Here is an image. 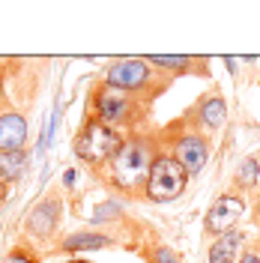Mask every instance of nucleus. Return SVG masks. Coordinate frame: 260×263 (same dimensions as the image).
<instances>
[{
  "instance_id": "obj_1",
  "label": "nucleus",
  "mask_w": 260,
  "mask_h": 263,
  "mask_svg": "<svg viewBox=\"0 0 260 263\" xmlns=\"http://www.w3.org/2000/svg\"><path fill=\"white\" fill-rule=\"evenodd\" d=\"M159 149L150 147V141L141 138V135H132V138H123L120 149L114 153V159L105 164L108 167V180L114 189L126 192V195H138L146 189V177H150V164H153V156Z\"/></svg>"
},
{
  "instance_id": "obj_2",
  "label": "nucleus",
  "mask_w": 260,
  "mask_h": 263,
  "mask_svg": "<svg viewBox=\"0 0 260 263\" xmlns=\"http://www.w3.org/2000/svg\"><path fill=\"white\" fill-rule=\"evenodd\" d=\"M102 81L117 87V90H126V93H132V96H138V99L141 96L156 99L159 93L168 90L171 75L159 72L146 57H120L114 63H108Z\"/></svg>"
},
{
  "instance_id": "obj_3",
  "label": "nucleus",
  "mask_w": 260,
  "mask_h": 263,
  "mask_svg": "<svg viewBox=\"0 0 260 263\" xmlns=\"http://www.w3.org/2000/svg\"><path fill=\"white\" fill-rule=\"evenodd\" d=\"M90 105H93V117H96L102 126L108 129H132L138 120H144L146 114V102H141L138 96H132L126 90H117L111 84H99L90 96Z\"/></svg>"
},
{
  "instance_id": "obj_4",
  "label": "nucleus",
  "mask_w": 260,
  "mask_h": 263,
  "mask_svg": "<svg viewBox=\"0 0 260 263\" xmlns=\"http://www.w3.org/2000/svg\"><path fill=\"white\" fill-rule=\"evenodd\" d=\"M123 144V135L108 126H102L96 117H87L84 126L78 129L75 141H72V149L81 162L93 164V167H105V164L114 159V153Z\"/></svg>"
},
{
  "instance_id": "obj_5",
  "label": "nucleus",
  "mask_w": 260,
  "mask_h": 263,
  "mask_svg": "<svg viewBox=\"0 0 260 263\" xmlns=\"http://www.w3.org/2000/svg\"><path fill=\"white\" fill-rule=\"evenodd\" d=\"M189 180H192V177L182 171V164H179L171 153L159 149V153L153 156V164H150V177H146L144 195L150 197L153 203H171V200H177V197L185 192Z\"/></svg>"
},
{
  "instance_id": "obj_6",
  "label": "nucleus",
  "mask_w": 260,
  "mask_h": 263,
  "mask_svg": "<svg viewBox=\"0 0 260 263\" xmlns=\"http://www.w3.org/2000/svg\"><path fill=\"white\" fill-rule=\"evenodd\" d=\"M171 156L182 164V171L189 177H197L203 171L207 159H210V141H207L203 132H197L189 123V129H179L171 135Z\"/></svg>"
},
{
  "instance_id": "obj_7",
  "label": "nucleus",
  "mask_w": 260,
  "mask_h": 263,
  "mask_svg": "<svg viewBox=\"0 0 260 263\" xmlns=\"http://www.w3.org/2000/svg\"><path fill=\"white\" fill-rule=\"evenodd\" d=\"M245 213V200L239 195H218L215 200L210 203V210L203 215V230L207 236H225L230 230H236V221L243 218Z\"/></svg>"
},
{
  "instance_id": "obj_8",
  "label": "nucleus",
  "mask_w": 260,
  "mask_h": 263,
  "mask_svg": "<svg viewBox=\"0 0 260 263\" xmlns=\"http://www.w3.org/2000/svg\"><path fill=\"white\" fill-rule=\"evenodd\" d=\"M189 117V123L195 126L197 132H218L225 126V120H228V105H225V96L218 93V90H212L207 96H200L195 102V108H192V114Z\"/></svg>"
},
{
  "instance_id": "obj_9",
  "label": "nucleus",
  "mask_w": 260,
  "mask_h": 263,
  "mask_svg": "<svg viewBox=\"0 0 260 263\" xmlns=\"http://www.w3.org/2000/svg\"><path fill=\"white\" fill-rule=\"evenodd\" d=\"M150 63L164 75H200L210 78V60L207 57H185V54H150Z\"/></svg>"
},
{
  "instance_id": "obj_10",
  "label": "nucleus",
  "mask_w": 260,
  "mask_h": 263,
  "mask_svg": "<svg viewBox=\"0 0 260 263\" xmlns=\"http://www.w3.org/2000/svg\"><path fill=\"white\" fill-rule=\"evenodd\" d=\"M60 210H63V203H60L57 195L42 197L33 206L30 218H27V233L30 236H51L54 228H57V221H60Z\"/></svg>"
},
{
  "instance_id": "obj_11",
  "label": "nucleus",
  "mask_w": 260,
  "mask_h": 263,
  "mask_svg": "<svg viewBox=\"0 0 260 263\" xmlns=\"http://www.w3.org/2000/svg\"><path fill=\"white\" fill-rule=\"evenodd\" d=\"M27 144V120L15 111L0 114V153H21Z\"/></svg>"
},
{
  "instance_id": "obj_12",
  "label": "nucleus",
  "mask_w": 260,
  "mask_h": 263,
  "mask_svg": "<svg viewBox=\"0 0 260 263\" xmlns=\"http://www.w3.org/2000/svg\"><path fill=\"white\" fill-rule=\"evenodd\" d=\"M243 242H245V233H239V230H230V233H225V236L212 239L210 263H236Z\"/></svg>"
},
{
  "instance_id": "obj_13",
  "label": "nucleus",
  "mask_w": 260,
  "mask_h": 263,
  "mask_svg": "<svg viewBox=\"0 0 260 263\" xmlns=\"http://www.w3.org/2000/svg\"><path fill=\"white\" fill-rule=\"evenodd\" d=\"M111 239L105 233H72L63 239V251H96V248H108Z\"/></svg>"
},
{
  "instance_id": "obj_14",
  "label": "nucleus",
  "mask_w": 260,
  "mask_h": 263,
  "mask_svg": "<svg viewBox=\"0 0 260 263\" xmlns=\"http://www.w3.org/2000/svg\"><path fill=\"white\" fill-rule=\"evenodd\" d=\"M24 164H27V153H0V177L6 180H15L24 174Z\"/></svg>"
},
{
  "instance_id": "obj_15",
  "label": "nucleus",
  "mask_w": 260,
  "mask_h": 263,
  "mask_svg": "<svg viewBox=\"0 0 260 263\" xmlns=\"http://www.w3.org/2000/svg\"><path fill=\"white\" fill-rule=\"evenodd\" d=\"M257 174H260V162L251 156V159H245V162L239 164V171H236L233 182L243 185V189H254V185H257Z\"/></svg>"
},
{
  "instance_id": "obj_16",
  "label": "nucleus",
  "mask_w": 260,
  "mask_h": 263,
  "mask_svg": "<svg viewBox=\"0 0 260 263\" xmlns=\"http://www.w3.org/2000/svg\"><path fill=\"white\" fill-rule=\"evenodd\" d=\"M146 260L150 263H182L177 251L168 248V246H153L150 248V254H146Z\"/></svg>"
},
{
  "instance_id": "obj_17",
  "label": "nucleus",
  "mask_w": 260,
  "mask_h": 263,
  "mask_svg": "<svg viewBox=\"0 0 260 263\" xmlns=\"http://www.w3.org/2000/svg\"><path fill=\"white\" fill-rule=\"evenodd\" d=\"M117 215H120V203H117V200H108V203L96 206V210L90 213V218H93V224H102V221H111Z\"/></svg>"
},
{
  "instance_id": "obj_18",
  "label": "nucleus",
  "mask_w": 260,
  "mask_h": 263,
  "mask_svg": "<svg viewBox=\"0 0 260 263\" xmlns=\"http://www.w3.org/2000/svg\"><path fill=\"white\" fill-rule=\"evenodd\" d=\"M236 263H260V236H254V239L239 251Z\"/></svg>"
},
{
  "instance_id": "obj_19",
  "label": "nucleus",
  "mask_w": 260,
  "mask_h": 263,
  "mask_svg": "<svg viewBox=\"0 0 260 263\" xmlns=\"http://www.w3.org/2000/svg\"><path fill=\"white\" fill-rule=\"evenodd\" d=\"M57 123H60V108H57V111L48 117V126L42 129V141H39V149H42V153L51 147V138H54V129H57Z\"/></svg>"
},
{
  "instance_id": "obj_20",
  "label": "nucleus",
  "mask_w": 260,
  "mask_h": 263,
  "mask_svg": "<svg viewBox=\"0 0 260 263\" xmlns=\"http://www.w3.org/2000/svg\"><path fill=\"white\" fill-rule=\"evenodd\" d=\"M3 263H33V257L27 254V251H12V254H9Z\"/></svg>"
}]
</instances>
